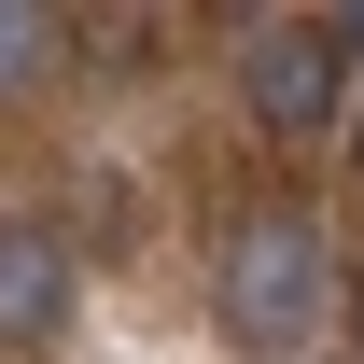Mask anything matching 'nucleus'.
<instances>
[{"label":"nucleus","instance_id":"1","mask_svg":"<svg viewBox=\"0 0 364 364\" xmlns=\"http://www.w3.org/2000/svg\"><path fill=\"white\" fill-rule=\"evenodd\" d=\"M210 309H225V336L252 364H294L309 322H322V225L309 210H252L225 238V267H210Z\"/></svg>","mask_w":364,"mask_h":364},{"label":"nucleus","instance_id":"2","mask_svg":"<svg viewBox=\"0 0 364 364\" xmlns=\"http://www.w3.org/2000/svg\"><path fill=\"white\" fill-rule=\"evenodd\" d=\"M350 56H364V14H267V28H238V98H252V127H280V140L336 127Z\"/></svg>","mask_w":364,"mask_h":364},{"label":"nucleus","instance_id":"3","mask_svg":"<svg viewBox=\"0 0 364 364\" xmlns=\"http://www.w3.org/2000/svg\"><path fill=\"white\" fill-rule=\"evenodd\" d=\"M56 322H70V238L43 210H14L0 225V350H43Z\"/></svg>","mask_w":364,"mask_h":364},{"label":"nucleus","instance_id":"4","mask_svg":"<svg viewBox=\"0 0 364 364\" xmlns=\"http://www.w3.org/2000/svg\"><path fill=\"white\" fill-rule=\"evenodd\" d=\"M43 70H56V14H43V0H0V98L43 85Z\"/></svg>","mask_w":364,"mask_h":364},{"label":"nucleus","instance_id":"5","mask_svg":"<svg viewBox=\"0 0 364 364\" xmlns=\"http://www.w3.org/2000/svg\"><path fill=\"white\" fill-rule=\"evenodd\" d=\"M350 350H364V280H350Z\"/></svg>","mask_w":364,"mask_h":364}]
</instances>
